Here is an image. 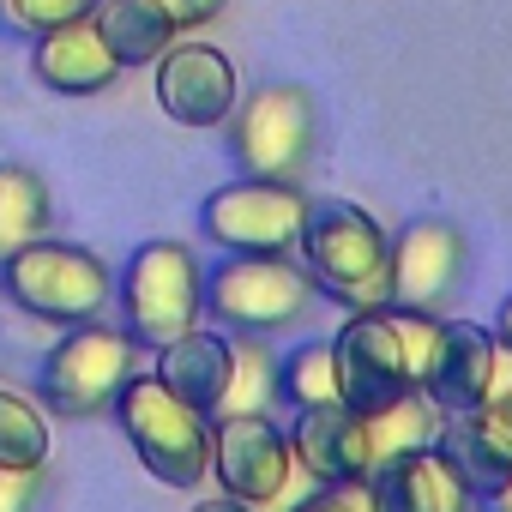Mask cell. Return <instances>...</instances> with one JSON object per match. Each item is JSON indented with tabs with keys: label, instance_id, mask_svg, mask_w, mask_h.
Returning <instances> with one entry per match:
<instances>
[{
	"label": "cell",
	"instance_id": "cell-22",
	"mask_svg": "<svg viewBox=\"0 0 512 512\" xmlns=\"http://www.w3.org/2000/svg\"><path fill=\"white\" fill-rule=\"evenodd\" d=\"M278 404L284 410H314L338 404V368H332V338H308L290 356H278Z\"/></svg>",
	"mask_w": 512,
	"mask_h": 512
},
{
	"label": "cell",
	"instance_id": "cell-25",
	"mask_svg": "<svg viewBox=\"0 0 512 512\" xmlns=\"http://www.w3.org/2000/svg\"><path fill=\"white\" fill-rule=\"evenodd\" d=\"M103 7V0H0V31L7 37H49L61 25H79Z\"/></svg>",
	"mask_w": 512,
	"mask_h": 512
},
{
	"label": "cell",
	"instance_id": "cell-9",
	"mask_svg": "<svg viewBox=\"0 0 512 512\" xmlns=\"http://www.w3.org/2000/svg\"><path fill=\"white\" fill-rule=\"evenodd\" d=\"M211 482H223V494L247 500V506H284L296 488V452H290V428L272 410H223L211 416Z\"/></svg>",
	"mask_w": 512,
	"mask_h": 512
},
{
	"label": "cell",
	"instance_id": "cell-5",
	"mask_svg": "<svg viewBox=\"0 0 512 512\" xmlns=\"http://www.w3.org/2000/svg\"><path fill=\"white\" fill-rule=\"evenodd\" d=\"M223 145L241 175H266V181H302L314 151H320V103L296 79L253 85L235 97L223 121Z\"/></svg>",
	"mask_w": 512,
	"mask_h": 512
},
{
	"label": "cell",
	"instance_id": "cell-31",
	"mask_svg": "<svg viewBox=\"0 0 512 512\" xmlns=\"http://www.w3.org/2000/svg\"><path fill=\"white\" fill-rule=\"evenodd\" d=\"M494 338H500V344H506V350H512V296H506V302H500V320H494Z\"/></svg>",
	"mask_w": 512,
	"mask_h": 512
},
{
	"label": "cell",
	"instance_id": "cell-2",
	"mask_svg": "<svg viewBox=\"0 0 512 512\" xmlns=\"http://www.w3.org/2000/svg\"><path fill=\"white\" fill-rule=\"evenodd\" d=\"M296 253H302L308 278L320 284V302H338L344 314L392 308V235L374 211L350 199L314 205Z\"/></svg>",
	"mask_w": 512,
	"mask_h": 512
},
{
	"label": "cell",
	"instance_id": "cell-11",
	"mask_svg": "<svg viewBox=\"0 0 512 512\" xmlns=\"http://www.w3.org/2000/svg\"><path fill=\"white\" fill-rule=\"evenodd\" d=\"M470 278V235L452 217H410L392 235V308L446 314Z\"/></svg>",
	"mask_w": 512,
	"mask_h": 512
},
{
	"label": "cell",
	"instance_id": "cell-12",
	"mask_svg": "<svg viewBox=\"0 0 512 512\" xmlns=\"http://www.w3.org/2000/svg\"><path fill=\"white\" fill-rule=\"evenodd\" d=\"M494 368H500V338L476 320H446L434 326V350H428V368H422V398L452 416V410H476L494 398Z\"/></svg>",
	"mask_w": 512,
	"mask_h": 512
},
{
	"label": "cell",
	"instance_id": "cell-20",
	"mask_svg": "<svg viewBox=\"0 0 512 512\" xmlns=\"http://www.w3.org/2000/svg\"><path fill=\"white\" fill-rule=\"evenodd\" d=\"M49 223H55V193H49L43 169L0 163V260L31 247L37 235H49Z\"/></svg>",
	"mask_w": 512,
	"mask_h": 512
},
{
	"label": "cell",
	"instance_id": "cell-3",
	"mask_svg": "<svg viewBox=\"0 0 512 512\" xmlns=\"http://www.w3.org/2000/svg\"><path fill=\"white\" fill-rule=\"evenodd\" d=\"M0 290H7V302L25 308L31 320L85 326V320H103L115 308V266L97 247L37 235L31 247L0 260Z\"/></svg>",
	"mask_w": 512,
	"mask_h": 512
},
{
	"label": "cell",
	"instance_id": "cell-1",
	"mask_svg": "<svg viewBox=\"0 0 512 512\" xmlns=\"http://www.w3.org/2000/svg\"><path fill=\"white\" fill-rule=\"evenodd\" d=\"M320 308V284L296 253H223L205 266V320L229 338H278L308 326Z\"/></svg>",
	"mask_w": 512,
	"mask_h": 512
},
{
	"label": "cell",
	"instance_id": "cell-15",
	"mask_svg": "<svg viewBox=\"0 0 512 512\" xmlns=\"http://www.w3.org/2000/svg\"><path fill=\"white\" fill-rule=\"evenodd\" d=\"M368 512H470L476 494L464 482V470L434 446L422 452H404V458H386L374 476H368Z\"/></svg>",
	"mask_w": 512,
	"mask_h": 512
},
{
	"label": "cell",
	"instance_id": "cell-30",
	"mask_svg": "<svg viewBox=\"0 0 512 512\" xmlns=\"http://www.w3.org/2000/svg\"><path fill=\"white\" fill-rule=\"evenodd\" d=\"M494 398H512V350L500 344V368H494Z\"/></svg>",
	"mask_w": 512,
	"mask_h": 512
},
{
	"label": "cell",
	"instance_id": "cell-4",
	"mask_svg": "<svg viewBox=\"0 0 512 512\" xmlns=\"http://www.w3.org/2000/svg\"><path fill=\"white\" fill-rule=\"evenodd\" d=\"M115 308H121V326L157 350L181 332H193L205 320V260L193 241H139L133 260L115 272Z\"/></svg>",
	"mask_w": 512,
	"mask_h": 512
},
{
	"label": "cell",
	"instance_id": "cell-24",
	"mask_svg": "<svg viewBox=\"0 0 512 512\" xmlns=\"http://www.w3.org/2000/svg\"><path fill=\"white\" fill-rule=\"evenodd\" d=\"M49 452H55V434H49L43 404H31L25 392H7V386H0V464L43 470Z\"/></svg>",
	"mask_w": 512,
	"mask_h": 512
},
{
	"label": "cell",
	"instance_id": "cell-19",
	"mask_svg": "<svg viewBox=\"0 0 512 512\" xmlns=\"http://www.w3.org/2000/svg\"><path fill=\"white\" fill-rule=\"evenodd\" d=\"M91 19H97V31H103V43L115 49L121 67H151L181 37L175 19L157 7V0H103Z\"/></svg>",
	"mask_w": 512,
	"mask_h": 512
},
{
	"label": "cell",
	"instance_id": "cell-29",
	"mask_svg": "<svg viewBox=\"0 0 512 512\" xmlns=\"http://www.w3.org/2000/svg\"><path fill=\"white\" fill-rule=\"evenodd\" d=\"M187 512H260V506H247V500H235V494H205V500H193Z\"/></svg>",
	"mask_w": 512,
	"mask_h": 512
},
{
	"label": "cell",
	"instance_id": "cell-14",
	"mask_svg": "<svg viewBox=\"0 0 512 512\" xmlns=\"http://www.w3.org/2000/svg\"><path fill=\"white\" fill-rule=\"evenodd\" d=\"M290 452H296L302 476L332 482V488H368V476H374V440L350 404L290 410Z\"/></svg>",
	"mask_w": 512,
	"mask_h": 512
},
{
	"label": "cell",
	"instance_id": "cell-16",
	"mask_svg": "<svg viewBox=\"0 0 512 512\" xmlns=\"http://www.w3.org/2000/svg\"><path fill=\"white\" fill-rule=\"evenodd\" d=\"M440 452L464 470L476 500H494L512 482V398H488L476 410H452L440 422Z\"/></svg>",
	"mask_w": 512,
	"mask_h": 512
},
{
	"label": "cell",
	"instance_id": "cell-23",
	"mask_svg": "<svg viewBox=\"0 0 512 512\" xmlns=\"http://www.w3.org/2000/svg\"><path fill=\"white\" fill-rule=\"evenodd\" d=\"M235 344V368H229V398H223V410H278V350H272V338H253V332H241V338H229ZM217 410V416H223Z\"/></svg>",
	"mask_w": 512,
	"mask_h": 512
},
{
	"label": "cell",
	"instance_id": "cell-27",
	"mask_svg": "<svg viewBox=\"0 0 512 512\" xmlns=\"http://www.w3.org/2000/svg\"><path fill=\"white\" fill-rule=\"evenodd\" d=\"M284 512H368V494H362V488H332V482H320L314 494H302V500L284 506Z\"/></svg>",
	"mask_w": 512,
	"mask_h": 512
},
{
	"label": "cell",
	"instance_id": "cell-26",
	"mask_svg": "<svg viewBox=\"0 0 512 512\" xmlns=\"http://www.w3.org/2000/svg\"><path fill=\"white\" fill-rule=\"evenodd\" d=\"M49 488V464L25 470V464H0V512H37Z\"/></svg>",
	"mask_w": 512,
	"mask_h": 512
},
{
	"label": "cell",
	"instance_id": "cell-28",
	"mask_svg": "<svg viewBox=\"0 0 512 512\" xmlns=\"http://www.w3.org/2000/svg\"><path fill=\"white\" fill-rule=\"evenodd\" d=\"M157 7L175 19V31H193V25H205V19L223 13V0H157Z\"/></svg>",
	"mask_w": 512,
	"mask_h": 512
},
{
	"label": "cell",
	"instance_id": "cell-13",
	"mask_svg": "<svg viewBox=\"0 0 512 512\" xmlns=\"http://www.w3.org/2000/svg\"><path fill=\"white\" fill-rule=\"evenodd\" d=\"M241 97L235 61L211 43H169L157 55V103L181 127H223Z\"/></svg>",
	"mask_w": 512,
	"mask_h": 512
},
{
	"label": "cell",
	"instance_id": "cell-8",
	"mask_svg": "<svg viewBox=\"0 0 512 512\" xmlns=\"http://www.w3.org/2000/svg\"><path fill=\"white\" fill-rule=\"evenodd\" d=\"M314 217V193L302 181H266V175H235L199 205V229L223 253H296Z\"/></svg>",
	"mask_w": 512,
	"mask_h": 512
},
{
	"label": "cell",
	"instance_id": "cell-6",
	"mask_svg": "<svg viewBox=\"0 0 512 512\" xmlns=\"http://www.w3.org/2000/svg\"><path fill=\"white\" fill-rule=\"evenodd\" d=\"M115 428L127 434L133 458L151 470V482L163 488H199L211 476V416L181 404L157 374H133L115 398Z\"/></svg>",
	"mask_w": 512,
	"mask_h": 512
},
{
	"label": "cell",
	"instance_id": "cell-32",
	"mask_svg": "<svg viewBox=\"0 0 512 512\" xmlns=\"http://www.w3.org/2000/svg\"><path fill=\"white\" fill-rule=\"evenodd\" d=\"M488 506H494V512H512V482H506V488H500V494H494Z\"/></svg>",
	"mask_w": 512,
	"mask_h": 512
},
{
	"label": "cell",
	"instance_id": "cell-17",
	"mask_svg": "<svg viewBox=\"0 0 512 512\" xmlns=\"http://www.w3.org/2000/svg\"><path fill=\"white\" fill-rule=\"evenodd\" d=\"M229 368H235V344H229V332H217V326H193V332H181V338H169V344L151 350V374H157L181 404H193V410H205V416L223 410V398H229Z\"/></svg>",
	"mask_w": 512,
	"mask_h": 512
},
{
	"label": "cell",
	"instance_id": "cell-10",
	"mask_svg": "<svg viewBox=\"0 0 512 512\" xmlns=\"http://www.w3.org/2000/svg\"><path fill=\"white\" fill-rule=\"evenodd\" d=\"M332 368H338V404H350L356 416L416 392V362H410L404 314L398 308L344 314V326L332 332Z\"/></svg>",
	"mask_w": 512,
	"mask_h": 512
},
{
	"label": "cell",
	"instance_id": "cell-18",
	"mask_svg": "<svg viewBox=\"0 0 512 512\" xmlns=\"http://www.w3.org/2000/svg\"><path fill=\"white\" fill-rule=\"evenodd\" d=\"M31 73L55 91V97H97L109 91L127 67L115 61V49L103 43L97 19H79V25H61L49 37L31 43Z\"/></svg>",
	"mask_w": 512,
	"mask_h": 512
},
{
	"label": "cell",
	"instance_id": "cell-21",
	"mask_svg": "<svg viewBox=\"0 0 512 512\" xmlns=\"http://www.w3.org/2000/svg\"><path fill=\"white\" fill-rule=\"evenodd\" d=\"M362 422H368V440H374V470H380L386 458H404V452H422V446H434L446 416H440V410H434L422 392H404V398H392V404L368 410Z\"/></svg>",
	"mask_w": 512,
	"mask_h": 512
},
{
	"label": "cell",
	"instance_id": "cell-7",
	"mask_svg": "<svg viewBox=\"0 0 512 512\" xmlns=\"http://www.w3.org/2000/svg\"><path fill=\"white\" fill-rule=\"evenodd\" d=\"M145 368V344L121 326V320H85L67 326V338H55V350L43 356V404L67 422H91L109 416L121 386Z\"/></svg>",
	"mask_w": 512,
	"mask_h": 512
}]
</instances>
